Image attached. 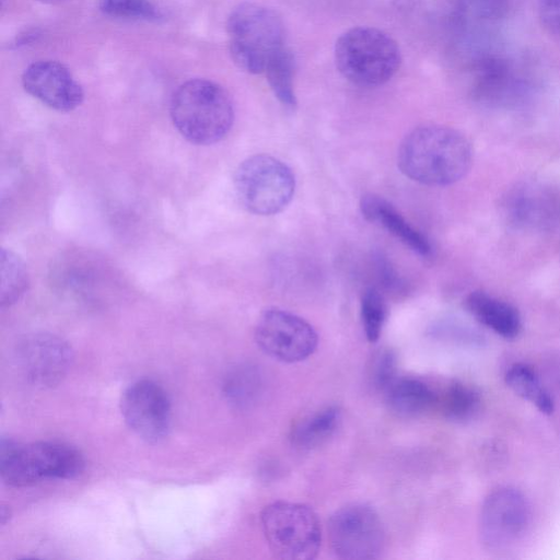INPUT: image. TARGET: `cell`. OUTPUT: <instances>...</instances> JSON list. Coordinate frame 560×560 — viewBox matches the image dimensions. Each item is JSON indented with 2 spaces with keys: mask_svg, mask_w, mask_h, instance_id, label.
Segmentation results:
<instances>
[{
  "mask_svg": "<svg viewBox=\"0 0 560 560\" xmlns=\"http://www.w3.org/2000/svg\"><path fill=\"white\" fill-rule=\"evenodd\" d=\"M472 148L458 130L442 125H422L401 141L397 163L404 175L428 186H447L460 180L472 164Z\"/></svg>",
  "mask_w": 560,
  "mask_h": 560,
  "instance_id": "obj_1",
  "label": "cell"
},
{
  "mask_svg": "<svg viewBox=\"0 0 560 560\" xmlns=\"http://www.w3.org/2000/svg\"><path fill=\"white\" fill-rule=\"evenodd\" d=\"M170 113L179 133L195 144H212L223 139L234 121L229 93L218 83L191 79L174 92Z\"/></svg>",
  "mask_w": 560,
  "mask_h": 560,
  "instance_id": "obj_2",
  "label": "cell"
},
{
  "mask_svg": "<svg viewBox=\"0 0 560 560\" xmlns=\"http://www.w3.org/2000/svg\"><path fill=\"white\" fill-rule=\"evenodd\" d=\"M334 58L346 80L364 88L388 82L402 60L397 42L373 26H355L343 32L335 43Z\"/></svg>",
  "mask_w": 560,
  "mask_h": 560,
  "instance_id": "obj_3",
  "label": "cell"
},
{
  "mask_svg": "<svg viewBox=\"0 0 560 560\" xmlns=\"http://www.w3.org/2000/svg\"><path fill=\"white\" fill-rule=\"evenodd\" d=\"M229 50L243 71L264 73L271 58L285 47V27L279 13L254 2H243L228 16Z\"/></svg>",
  "mask_w": 560,
  "mask_h": 560,
  "instance_id": "obj_4",
  "label": "cell"
},
{
  "mask_svg": "<svg viewBox=\"0 0 560 560\" xmlns=\"http://www.w3.org/2000/svg\"><path fill=\"white\" fill-rule=\"evenodd\" d=\"M84 468L82 454L71 445L39 441L19 444L2 439L0 474L11 487H28L43 479H72Z\"/></svg>",
  "mask_w": 560,
  "mask_h": 560,
  "instance_id": "obj_5",
  "label": "cell"
},
{
  "mask_svg": "<svg viewBox=\"0 0 560 560\" xmlns=\"http://www.w3.org/2000/svg\"><path fill=\"white\" fill-rule=\"evenodd\" d=\"M234 188L244 209L258 215L281 212L295 191L292 170L281 160L256 154L244 160L235 171Z\"/></svg>",
  "mask_w": 560,
  "mask_h": 560,
  "instance_id": "obj_6",
  "label": "cell"
},
{
  "mask_svg": "<svg viewBox=\"0 0 560 560\" xmlns=\"http://www.w3.org/2000/svg\"><path fill=\"white\" fill-rule=\"evenodd\" d=\"M266 541L275 557L284 560H311L319 550L320 523L316 513L302 503L277 501L260 515Z\"/></svg>",
  "mask_w": 560,
  "mask_h": 560,
  "instance_id": "obj_7",
  "label": "cell"
},
{
  "mask_svg": "<svg viewBox=\"0 0 560 560\" xmlns=\"http://www.w3.org/2000/svg\"><path fill=\"white\" fill-rule=\"evenodd\" d=\"M327 530L330 548L340 559H374L384 547L382 521L371 506L362 503L337 510L328 521Z\"/></svg>",
  "mask_w": 560,
  "mask_h": 560,
  "instance_id": "obj_8",
  "label": "cell"
},
{
  "mask_svg": "<svg viewBox=\"0 0 560 560\" xmlns=\"http://www.w3.org/2000/svg\"><path fill=\"white\" fill-rule=\"evenodd\" d=\"M255 339L265 353L289 363L308 358L318 342L317 334L310 323L280 308H268L259 316Z\"/></svg>",
  "mask_w": 560,
  "mask_h": 560,
  "instance_id": "obj_9",
  "label": "cell"
},
{
  "mask_svg": "<svg viewBox=\"0 0 560 560\" xmlns=\"http://www.w3.org/2000/svg\"><path fill=\"white\" fill-rule=\"evenodd\" d=\"M529 521V506L524 494L513 487L490 492L480 509L478 533L489 550H502L515 544Z\"/></svg>",
  "mask_w": 560,
  "mask_h": 560,
  "instance_id": "obj_10",
  "label": "cell"
},
{
  "mask_svg": "<svg viewBox=\"0 0 560 560\" xmlns=\"http://www.w3.org/2000/svg\"><path fill=\"white\" fill-rule=\"evenodd\" d=\"M121 416L131 431L147 442L164 439L170 429L171 405L156 383L141 380L129 385L120 399Z\"/></svg>",
  "mask_w": 560,
  "mask_h": 560,
  "instance_id": "obj_11",
  "label": "cell"
},
{
  "mask_svg": "<svg viewBox=\"0 0 560 560\" xmlns=\"http://www.w3.org/2000/svg\"><path fill=\"white\" fill-rule=\"evenodd\" d=\"M72 359L70 346L47 332L28 335L18 346L21 369L32 384L40 387L58 384L71 366Z\"/></svg>",
  "mask_w": 560,
  "mask_h": 560,
  "instance_id": "obj_12",
  "label": "cell"
},
{
  "mask_svg": "<svg viewBox=\"0 0 560 560\" xmlns=\"http://www.w3.org/2000/svg\"><path fill=\"white\" fill-rule=\"evenodd\" d=\"M22 84L33 97L59 112L73 110L84 98L83 90L71 72L52 60H40L26 67Z\"/></svg>",
  "mask_w": 560,
  "mask_h": 560,
  "instance_id": "obj_13",
  "label": "cell"
},
{
  "mask_svg": "<svg viewBox=\"0 0 560 560\" xmlns=\"http://www.w3.org/2000/svg\"><path fill=\"white\" fill-rule=\"evenodd\" d=\"M526 81L514 63L499 55L480 57L474 68L472 93L488 105H509L526 92Z\"/></svg>",
  "mask_w": 560,
  "mask_h": 560,
  "instance_id": "obj_14",
  "label": "cell"
},
{
  "mask_svg": "<svg viewBox=\"0 0 560 560\" xmlns=\"http://www.w3.org/2000/svg\"><path fill=\"white\" fill-rule=\"evenodd\" d=\"M362 215L370 222L378 223L406 246L421 256L431 254L429 240L385 199L375 195H365L360 202Z\"/></svg>",
  "mask_w": 560,
  "mask_h": 560,
  "instance_id": "obj_15",
  "label": "cell"
},
{
  "mask_svg": "<svg viewBox=\"0 0 560 560\" xmlns=\"http://www.w3.org/2000/svg\"><path fill=\"white\" fill-rule=\"evenodd\" d=\"M464 305L477 322L497 335L505 339L518 336L522 328L521 316L510 303L485 291L476 290L466 296Z\"/></svg>",
  "mask_w": 560,
  "mask_h": 560,
  "instance_id": "obj_16",
  "label": "cell"
},
{
  "mask_svg": "<svg viewBox=\"0 0 560 560\" xmlns=\"http://www.w3.org/2000/svg\"><path fill=\"white\" fill-rule=\"evenodd\" d=\"M385 393L390 410L401 417H416L438 402V395L425 383L412 377L395 378Z\"/></svg>",
  "mask_w": 560,
  "mask_h": 560,
  "instance_id": "obj_17",
  "label": "cell"
},
{
  "mask_svg": "<svg viewBox=\"0 0 560 560\" xmlns=\"http://www.w3.org/2000/svg\"><path fill=\"white\" fill-rule=\"evenodd\" d=\"M340 421V410L328 406L306 416L291 430V441L300 448L310 450L324 443L332 435Z\"/></svg>",
  "mask_w": 560,
  "mask_h": 560,
  "instance_id": "obj_18",
  "label": "cell"
},
{
  "mask_svg": "<svg viewBox=\"0 0 560 560\" xmlns=\"http://www.w3.org/2000/svg\"><path fill=\"white\" fill-rule=\"evenodd\" d=\"M504 381L514 394L534 405L541 413L553 412L555 404L551 395L529 365L524 363L511 365L504 375Z\"/></svg>",
  "mask_w": 560,
  "mask_h": 560,
  "instance_id": "obj_19",
  "label": "cell"
},
{
  "mask_svg": "<svg viewBox=\"0 0 560 560\" xmlns=\"http://www.w3.org/2000/svg\"><path fill=\"white\" fill-rule=\"evenodd\" d=\"M294 71V56L285 46L271 58L264 72L275 96L289 108H294L296 105Z\"/></svg>",
  "mask_w": 560,
  "mask_h": 560,
  "instance_id": "obj_20",
  "label": "cell"
},
{
  "mask_svg": "<svg viewBox=\"0 0 560 560\" xmlns=\"http://www.w3.org/2000/svg\"><path fill=\"white\" fill-rule=\"evenodd\" d=\"M1 306H10L18 302L28 285L27 269L23 260L12 250L1 249Z\"/></svg>",
  "mask_w": 560,
  "mask_h": 560,
  "instance_id": "obj_21",
  "label": "cell"
},
{
  "mask_svg": "<svg viewBox=\"0 0 560 560\" xmlns=\"http://www.w3.org/2000/svg\"><path fill=\"white\" fill-rule=\"evenodd\" d=\"M436 404H440L442 412L447 419L464 422L477 412L480 398L470 386L455 382L446 388Z\"/></svg>",
  "mask_w": 560,
  "mask_h": 560,
  "instance_id": "obj_22",
  "label": "cell"
},
{
  "mask_svg": "<svg viewBox=\"0 0 560 560\" xmlns=\"http://www.w3.org/2000/svg\"><path fill=\"white\" fill-rule=\"evenodd\" d=\"M387 316V306L383 295L375 288L364 291L361 299V319L366 339L375 342Z\"/></svg>",
  "mask_w": 560,
  "mask_h": 560,
  "instance_id": "obj_23",
  "label": "cell"
},
{
  "mask_svg": "<svg viewBox=\"0 0 560 560\" xmlns=\"http://www.w3.org/2000/svg\"><path fill=\"white\" fill-rule=\"evenodd\" d=\"M100 10L112 18L156 21L161 12L149 0H97Z\"/></svg>",
  "mask_w": 560,
  "mask_h": 560,
  "instance_id": "obj_24",
  "label": "cell"
},
{
  "mask_svg": "<svg viewBox=\"0 0 560 560\" xmlns=\"http://www.w3.org/2000/svg\"><path fill=\"white\" fill-rule=\"evenodd\" d=\"M225 394L236 404L249 400L258 389L257 375L248 369L232 373L224 385Z\"/></svg>",
  "mask_w": 560,
  "mask_h": 560,
  "instance_id": "obj_25",
  "label": "cell"
},
{
  "mask_svg": "<svg viewBox=\"0 0 560 560\" xmlns=\"http://www.w3.org/2000/svg\"><path fill=\"white\" fill-rule=\"evenodd\" d=\"M395 355L390 350L380 351L372 363V381L377 388L386 390L395 381Z\"/></svg>",
  "mask_w": 560,
  "mask_h": 560,
  "instance_id": "obj_26",
  "label": "cell"
},
{
  "mask_svg": "<svg viewBox=\"0 0 560 560\" xmlns=\"http://www.w3.org/2000/svg\"><path fill=\"white\" fill-rule=\"evenodd\" d=\"M538 16L544 28L560 39V0H539Z\"/></svg>",
  "mask_w": 560,
  "mask_h": 560,
  "instance_id": "obj_27",
  "label": "cell"
},
{
  "mask_svg": "<svg viewBox=\"0 0 560 560\" xmlns=\"http://www.w3.org/2000/svg\"><path fill=\"white\" fill-rule=\"evenodd\" d=\"M37 1H40V2H44V3H56V2H59L61 0H37Z\"/></svg>",
  "mask_w": 560,
  "mask_h": 560,
  "instance_id": "obj_28",
  "label": "cell"
}]
</instances>
